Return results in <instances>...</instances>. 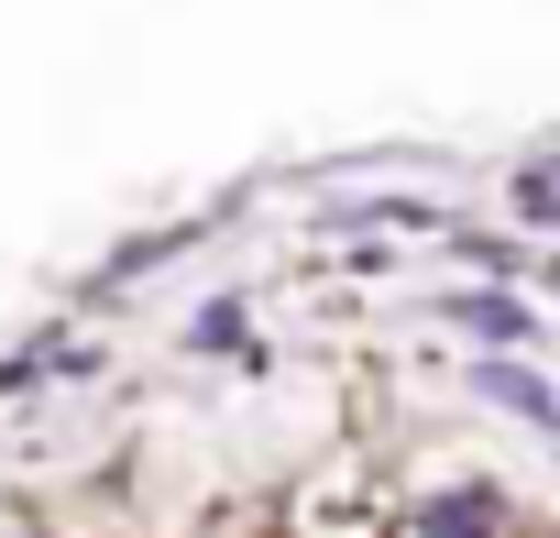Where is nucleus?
Instances as JSON below:
<instances>
[{
  "label": "nucleus",
  "instance_id": "nucleus-1",
  "mask_svg": "<svg viewBox=\"0 0 560 538\" xmlns=\"http://www.w3.org/2000/svg\"><path fill=\"white\" fill-rule=\"evenodd\" d=\"M483 407H505V418H527V429H549L560 440V385L538 374V363H516V352H472V374H462Z\"/></svg>",
  "mask_w": 560,
  "mask_h": 538
},
{
  "label": "nucleus",
  "instance_id": "nucleus-2",
  "mask_svg": "<svg viewBox=\"0 0 560 538\" xmlns=\"http://www.w3.org/2000/svg\"><path fill=\"white\" fill-rule=\"evenodd\" d=\"M187 352H209V363H264V352H253V308H242V297H209V308L187 319Z\"/></svg>",
  "mask_w": 560,
  "mask_h": 538
},
{
  "label": "nucleus",
  "instance_id": "nucleus-3",
  "mask_svg": "<svg viewBox=\"0 0 560 538\" xmlns=\"http://www.w3.org/2000/svg\"><path fill=\"white\" fill-rule=\"evenodd\" d=\"M451 330H472V341H538V308H516V297H451Z\"/></svg>",
  "mask_w": 560,
  "mask_h": 538
}]
</instances>
